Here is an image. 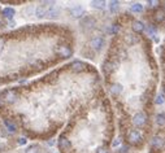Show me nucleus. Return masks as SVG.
<instances>
[{"mask_svg":"<svg viewBox=\"0 0 165 153\" xmlns=\"http://www.w3.org/2000/svg\"><path fill=\"white\" fill-rule=\"evenodd\" d=\"M81 26L83 30L89 31V30H92L95 26H96V20L92 17V16H86L81 20Z\"/></svg>","mask_w":165,"mask_h":153,"instance_id":"obj_1","label":"nucleus"},{"mask_svg":"<svg viewBox=\"0 0 165 153\" xmlns=\"http://www.w3.org/2000/svg\"><path fill=\"white\" fill-rule=\"evenodd\" d=\"M90 46L94 51L100 52L105 46V40H104V38H102V36H94V38L90 40Z\"/></svg>","mask_w":165,"mask_h":153,"instance_id":"obj_2","label":"nucleus"},{"mask_svg":"<svg viewBox=\"0 0 165 153\" xmlns=\"http://www.w3.org/2000/svg\"><path fill=\"white\" fill-rule=\"evenodd\" d=\"M146 122H147V114L144 112H138L133 117V123H134V126H137V127L144 126Z\"/></svg>","mask_w":165,"mask_h":153,"instance_id":"obj_3","label":"nucleus"},{"mask_svg":"<svg viewBox=\"0 0 165 153\" xmlns=\"http://www.w3.org/2000/svg\"><path fill=\"white\" fill-rule=\"evenodd\" d=\"M127 139H129V142H130V144L138 145V143L142 142V135L139 133V130H131L127 135Z\"/></svg>","mask_w":165,"mask_h":153,"instance_id":"obj_4","label":"nucleus"},{"mask_svg":"<svg viewBox=\"0 0 165 153\" xmlns=\"http://www.w3.org/2000/svg\"><path fill=\"white\" fill-rule=\"evenodd\" d=\"M56 53L59 55L60 57H64V59H68V57L71 56V48L69 46H60V47H57L56 49Z\"/></svg>","mask_w":165,"mask_h":153,"instance_id":"obj_5","label":"nucleus"},{"mask_svg":"<svg viewBox=\"0 0 165 153\" xmlns=\"http://www.w3.org/2000/svg\"><path fill=\"white\" fill-rule=\"evenodd\" d=\"M85 8L82 5H76L73 7V8H70L69 9V13H70V16L73 17V18H81L83 14H85Z\"/></svg>","mask_w":165,"mask_h":153,"instance_id":"obj_6","label":"nucleus"},{"mask_svg":"<svg viewBox=\"0 0 165 153\" xmlns=\"http://www.w3.org/2000/svg\"><path fill=\"white\" fill-rule=\"evenodd\" d=\"M60 12H61L60 7L55 5V3H53V4L47 9L46 17H48V18H56V17H59V16H60Z\"/></svg>","mask_w":165,"mask_h":153,"instance_id":"obj_7","label":"nucleus"},{"mask_svg":"<svg viewBox=\"0 0 165 153\" xmlns=\"http://www.w3.org/2000/svg\"><path fill=\"white\" fill-rule=\"evenodd\" d=\"M47 7L44 4H40L38 5L37 8H35V16H37L38 18H43V17H46V14H47Z\"/></svg>","mask_w":165,"mask_h":153,"instance_id":"obj_8","label":"nucleus"},{"mask_svg":"<svg viewBox=\"0 0 165 153\" xmlns=\"http://www.w3.org/2000/svg\"><path fill=\"white\" fill-rule=\"evenodd\" d=\"M165 145V139L161 136H154L152 139V147L156 148V149H160Z\"/></svg>","mask_w":165,"mask_h":153,"instance_id":"obj_9","label":"nucleus"},{"mask_svg":"<svg viewBox=\"0 0 165 153\" xmlns=\"http://www.w3.org/2000/svg\"><path fill=\"white\" fill-rule=\"evenodd\" d=\"M16 97H17L16 92H13V91H5L2 96V99H4L7 103H14V101H16Z\"/></svg>","mask_w":165,"mask_h":153,"instance_id":"obj_10","label":"nucleus"},{"mask_svg":"<svg viewBox=\"0 0 165 153\" xmlns=\"http://www.w3.org/2000/svg\"><path fill=\"white\" fill-rule=\"evenodd\" d=\"M154 20H155L156 24H161L165 20V11L164 9H157L154 14Z\"/></svg>","mask_w":165,"mask_h":153,"instance_id":"obj_11","label":"nucleus"},{"mask_svg":"<svg viewBox=\"0 0 165 153\" xmlns=\"http://www.w3.org/2000/svg\"><path fill=\"white\" fill-rule=\"evenodd\" d=\"M131 27H133V31H135V33H138V34H140V33H143L144 31V24L142 22V21H134L133 22V25H131Z\"/></svg>","mask_w":165,"mask_h":153,"instance_id":"obj_12","label":"nucleus"},{"mask_svg":"<svg viewBox=\"0 0 165 153\" xmlns=\"http://www.w3.org/2000/svg\"><path fill=\"white\" fill-rule=\"evenodd\" d=\"M125 42L127 43L129 46H134V44H137V43L139 42V38H138V36H135L134 34H126L125 35Z\"/></svg>","mask_w":165,"mask_h":153,"instance_id":"obj_13","label":"nucleus"},{"mask_svg":"<svg viewBox=\"0 0 165 153\" xmlns=\"http://www.w3.org/2000/svg\"><path fill=\"white\" fill-rule=\"evenodd\" d=\"M59 147H60V149H62V151H69V149H70V142L66 139V137L61 136L60 140H59Z\"/></svg>","mask_w":165,"mask_h":153,"instance_id":"obj_14","label":"nucleus"},{"mask_svg":"<svg viewBox=\"0 0 165 153\" xmlns=\"http://www.w3.org/2000/svg\"><path fill=\"white\" fill-rule=\"evenodd\" d=\"M14 14H16V12H14V9H13V8H11V7H9V8L7 7V8H4V9H3V17H4V18L12 20Z\"/></svg>","mask_w":165,"mask_h":153,"instance_id":"obj_15","label":"nucleus"},{"mask_svg":"<svg viewBox=\"0 0 165 153\" xmlns=\"http://www.w3.org/2000/svg\"><path fill=\"white\" fill-rule=\"evenodd\" d=\"M111 92L114 95V96H118V95L122 92V86H121L120 83H113L111 86Z\"/></svg>","mask_w":165,"mask_h":153,"instance_id":"obj_16","label":"nucleus"},{"mask_svg":"<svg viewBox=\"0 0 165 153\" xmlns=\"http://www.w3.org/2000/svg\"><path fill=\"white\" fill-rule=\"evenodd\" d=\"M85 68H86V65L82 61H74L71 64V70L73 71H82Z\"/></svg>","mask_w":165,"mask_h":153,"instance_id":"obj_17","label":"nucleus"},{"mask_svg":"<svg viewBox=\"0 0 165 153\" xmlns=\"http://www.w3.org/2000/svg\"><path fill=\"white\" fill-rule=\"evenodd\" d=\"M105 5H107V3L103 2V0H92L91 2V7L92 8H96V9H104Z\"/></svg>","mask_w":165,"mask_h":153,"instance_id":"obj_18","label":"nucleus"},{"mask_svg":"<svg viewBox=\"0 0 165 153\" xmlns=\"http://www.w3.org/2000/svg\"><path fill=\"white\" fill-rule=\"evenodd\" d=\"M113 70H114V65L111 61H105L103 64V71L105 73V74H109V73H112Z\"/></svg>","mask_w":165,"mask_h":153,"instance_id":"obj_19","label":"nucleus"},{"mask_svg":"<svg viewBox=\"0 0 165 153\" xmlns=\"http://www.w3.org/2000/svg\"><path fill=\"white\" fill-rule=\"evenodd\" d=\"M39 145L38 144H31V145H29V147L26 148L25 153H39Z\"/></svg>","mask_w":165,"mask_h":153,"instance_id":"obj_20","label":"nucleus"},{"mask_svg":"<svg viewBox=\"0 0 165 153\" xmlns=\"http://www.w3.org/2000/svg\"><path fill=\"white\" fill-rule=\"evenodd\" d=\"M130 9L134 13H140L143 11V5L140 3H134V4H131V8Z\"/></svg>","mask_w":165,"mask_h":153,"instance_id":"obj_21","label":"nucleus"},{"mask_svg":"<svg viewBox=\"0 0 165 153\" xmlns=\"http://www.w3.org/2000/svg\"><path fill=\"white\" fill-rule=\"evenodd\" d=\"M4 125H5V127H7V128H8L9 133H12V134H13V133H16V126H14L11 121L5 119V121H4Z\"/></svg>","mask_w":165,"mask_h":153,"instance_id":"obj_22","label":"nucleus"},{"mask_svg":"<svg viewBox=\"0 0 165 153\" xmlns=\"http://www.w3.org/2000/svg\"><path fill=\"white\" fill-rule=\"evenodd\" d=\"M156 123H157L159 126L164 127V126H165V115H164V114H157V115H156Z\"/></svg>","mask_w":165,"mask_h":153,"instance_id":"obj_23","label":"nucleus"},{"mask_svg":"<svg viewBox=\"0 0 165 153\" xmlns=\"http://www.w3.org/2000/svg\"><path fill=\"white\" fill-rule=\"evenodd\" d=\"M118 8H120V3L118 2H111L109 3V11L112 13H117Z\"/></svg>","mask_w":165,"mask_h":153,"instance_id":"obj_24","label":"nucleus"},{"mask_svg":"<svg viewBox=\"0 0 165 153\" xmlns=\"http://www.w3.org/2000/svg\"><path fill=\"white\" fill-rule=\"evenodd\" d=\"M147 4H148L149 8H156V7L160 4V2H157V0H148Z\"/></svg>","mask_w":165,"mask_h":153,"instance_id":"obj_25","label":"nucleus"},{"mask_svg":"<svg viewBox=\"0 0 165 153\" xmlns=\"http://www.w3.org/2000/svg\"><path fill=\"white\" fill-rule=\"evenodd\" d=\"M155 103H156L157 105H161V104H164L163 95H159V96H156V99H155Z\"/></svg>","mask_w":165,"mask_h":153,"instance_id":"obj_26","label":"nucleus"},{"mask_svg":"<svg viewBox=\"0 0 165 153\" xmlns=\"http://www.w3.org/2000/svg\"><path fill=\"white\" fill-rule=\"evenodd\" d=\"M127 151H129V147H127V145H122V147L118 149L117 153H127Z\"/></svg>","mask_w":165,"mask_h":153,"instance_id":"obj_27","label":"nucleus"},{"mask_svg":"<svg viewBox=\"0 0 165 153\" xmlns=\"http://www.w3.org/2000/svg\"><path fill=\"white\" fill-rule=\"evenodd\" d=\"M18 144H20V145L26 144V139H25V137H20V139H18Z\"/></svg>","mask_w":165,"mask_h":153,"instance_id":"obj_28","label":"nucleus"},{"mask_svg":"<svg viewBox=\"0 0 165 153\" xmlns=\"http://www.w3.org/2000/svg\"><path fill=\"white\" fill-rule=\"evenodd\" d=\"M120 144H121V140H120V139H116V140H114V142H113V144H112V145H113V147H114V148H116V147H118V145H120Z\"/></svg>","mask_w":165,"mask_h":153,"instance_id":"obj_29","label":"nucleus"},{"mask_svg":"<svg viewBox=\"0 0 165 153\" xmlns=\"http://www.w3.org/2000/svg\"><path fill=\"white\" fill-rule=\"evenodd\" d=\"M33 9H34V8H33V7H26V9H25V12H26L27 14H30V13L33 12Z\"/></svg>","mask_w":165,"mask_h":153,"instance_id":"obj_30","label":"nucleus"},{"mask_svg":"<svg viewBox=\"0 0 165 153\" xmlns=\"http://www.w3.org/2000/svg\"><path fill=\"white\" fill-rule=\"evenodd\" d=\"M96 153H108V151H107L105 148H99V149L96 151Z\"/></svg>","mask_w":165,"mask_h":153,"instance_id":"obj_31","label":"nucleus"},{"mask_svg":"<svg viewBox=\"0 0 165 153\" xmlns=\"http://www.w3.org/2000/svg\"><path fill=\"white\" fill-rule=\"evenodd\" d=\"M3 46H4V42H3V40H0V51L3 49Z\"/></svg>","mask_w":165,"mask_h":153,"instance_id":"obj_32","label":"nucleus"},{"mask_svg":"<svg viewBox=\"0 0 165 153\" xmlns=\"http://www.w3.org/2000/svg\"><path fill=\"white\" fill-rule=\"evenodd\" d=\"M2 25H3V17L0 16V26H2Z\"/></svg>","mask_w":165,"mask_h":153,"instance_id":"obj_33","label":"nucleus"},{"mask_svg":"<svg viewBox=\"0 0 165 153\" xmlns=\"http://www.w3.org/2000/svg\"><path fill=\"white\" fill-rule=\"evenodd\" d=\"M164 92H165V86H164Z\"/></svg>","mask_w":165,"mask_h":153,"instance_id":"obj_34","label":"nucleus"},{"mask_svg":"<svg viewBox=\"0 0 165 153\" xmlns=\"http://www.w3.org/2000/svg\"><path fill=\"white\" fill-rule=\"evenodd\" d=\"M39 153H44V152H39Z\"/></svg>","mask_w":165,"mask_h":153,"instance_id":"obj_35","label":"nucleus"},{"mask_svg":"<svg viewBox=\"0 0 165 153\" xmlns=\"http://www.w3.org/2000/svg\"><path fill=\"white\" fill-rule=\"evenodd\" d=\"M0 106H2V103H0Z\"/></svg>","mask_w":165,"mask_h":153,"instance_id":"obj_36","label":"nucleus"}]
</instances>
